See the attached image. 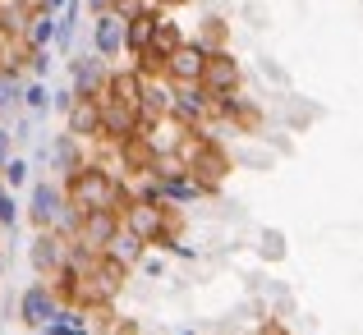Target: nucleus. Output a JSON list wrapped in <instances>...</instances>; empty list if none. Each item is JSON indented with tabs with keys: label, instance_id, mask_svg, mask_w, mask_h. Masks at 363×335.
<instances>
[{
	"label": "nucleus",
	"instance_id": "16",
	"mask_svg": "<svg viewBox=\"0 0 363 335\" xmlns=\"http://www.w3.org/2000/svg\"><path fill=\"white\" fill-rule=\"evenodd\" d=\"M116 157H120V170H124V175H143V179L152 175V166H157V152L147 147V138H143V133H133V138L116 142ZM124 175H120V179H124Z\"/></svg>",
	"mask_w": 363,
	"mask_h": 335
},
{
	"label": "nucleus",
	"instance_id": "7",
	"mask_svg": "<svg viewBox=\"0 0 363 335\" xmlns=\"http://www.w3.org/2000/svg\"><path fill=\"white\" fill-rule=\"evenodd\" d=\"M170 120H175L179 129H207V124L216 120V101L207 97L198 83H189V88H175V106H170Z\"/></svg>",
	"mask_w": 363,
	"mask_h": 335
},
{
	"label": "nucleus",
	"instance_id": "17",
	"mask_svg": "<svg viewBox=\"0 0 363 335\" xmlns=\"http://www.w3.org/2000/svg\"><path fill=\"white\" fill-rule=\"evenodd\" d=\"M216 120H230L240 133H257V124H262V110H257L253 101L244 97V92H235V97H221V101H216Z\"/></svg>",
	"mask_w": 363,
	"mask_h": 335
},
{
	"label": "nucleus",
	"instance_id": "3",
	"mask_svg": "<svg viewBox=\"0 0 363 335\" xmlns=\"http://www.w3.org/2000/svg\"><path fill=\"white\" fill-rule=\"evenodd\" d=\"M198 88H203L212 101L235 97V92L244 88V64H240V55H235L230 46H225V51H207V64H203V79H198Z\"/></svg>",
	"mask_w": 363,
	"mask_h": 335
},
{
	"label": "nucleus",
	"instance_id": "10",
	"mask_svg": "<svg viewBox=\"0 0 363 335\" xmlns=\"http://www.w3.org/2000/svg\"><path fill=\"white\" fill-rule=\"evenodd\" d=\"M65 133L79 142H101V97H74L65 110Z\"/></svg>",
	"mask_w": 363,
	"mask_h": 335
},
{
	"label": "nucleus",
	"instance_id": "1",
	"mask_svg": "<svg viewBox=\"0 0 363 335\" xmlns=\"http://www.w3.org/2000/svg\"><path fill=\"white\" fill-rule=\"evenodd\" d=\"M65 184V198H69V207H79V212H124L133 198V188L124 184L111 166H101V161H83L79 170H74L69 179H60Z\"/></svg>",
	"mask_w": 363,
	"mask_h": 335
},
{
	"label": "nucleus",
	"instance_id": "12",
	"mask_svg": "<svg viewBox=\"0 0 363 335\" xmlns=\"http://www.w3.org/2000/svg\"><path fill=\"white\" fill-rule=\"evenodd\" d=\"M92 55H101V60H120L124 55V18L120 14H92Z\"/></svg>",
	"mask_w": 363,
	"mask_h": 335
},
{
	"label": "nucleus",
	"instance_id": "32",
	"mask_svg": "<svg viewBox=\"0 0 363 335\" xmlns=\"http://www.w3.org/2000/svg\"><path fill=\"white\" fill-rule=\"evenodd\" d=\"M69 106H74V92H69V88H55V92H51V110H60V115H65Z\"/></svg>",
	"mask_w": 363,
	"mask_h": 335
},
{
	"label": "nucleus",
	"instance_id": "28",
	"mask_svg": "<svg viewBox=\"0 0 363 335\" xmlns=\"http://www.w3.org/2000/svg\"><path fill=\"white\" fill-rule=\"evenodd\" d=\"M28 74H33V79H46V74H51V51H28Z\"/></svg>",
	"mask_w": 363,
	"mask_h": 335
},
{
	"label": "nucleus",
	"instance_id": "37",
	"mask_svg": "<svg viewBox=\"0 0 363 335\" xmlns=\"http://www.w3.org/2000/svg\"><path fill=\"white\" fill-rule=\"evenodd\" d=\"M0 280H5V248H0Z\"/></svg>",
	"mask_w": 363,
	"mask_h": 335
},
{
	"label": "nucleus",
	"instance_id": "34",
	"mask_svg": "<svg viewBox=\"0 0 363 335\" xmlns=\"http://www.w3.org/2000/svg\"><path fill=\"white\" fill-rule=\"evenodd\" d=\"M179 5H189V0H152V9H161V14H175Z\"/></svg>",
	"mask_w": 363,
	"mask_h": 335
},
{
	"label": "nucleus",
	"instance_id": "2",
	"mask_svg": "<svg viewBox=\"0 0 363 335\" xmlns=\"http://www.w3.org/2000/svg\"><path fill=\"white\" fill-rule=\"evenodd\" d=\"M175 157H179V166H184L189 175L198 179V188H203L207 198L221 193V184L230 179V170H235V157H230V152H225L216 138H207L203 129H189Z\"/></svg>",
	"mask_w": 363,
	"mask_h": 335
},
{
	"label": "nucleus",
	"instance_id": "38",
	"mask_svg": "<svg viewBox=\"0 0 363 335\" xmlns=\"http://www.w3.org/2000/svg\"><path fill=\"white\" fill-rule=\"evenodd\" d=\"M106 335H120V331H106Z\"/></svg>",
	"mask_w": 363,
	"mask_h": 335
},
{
	"label": "nucleus",
	"instance_id": "31",
	"mask_svg": "<svg viewBox=\"0 0 363 335\" xmlns=\"http://www.w3.org/2000/svg\"><path fill=\"white\" fill-rule=\"evenodd\" d=\"M9 157H14V133H9V124H0V170H5Z\"/></svg>",
	"mask_w": 363,
	"mask_h": 335
},
{
	"label": "nucleus",
	"instance_id": "33",
	"mask_svg": "<svg viewBox=\"0 0 363 335\" xmlns=\"http://www.w3.org/2000/svg\"><path fill=\"white\" fill-rule=\"evenodd\" d=\"M262 253H267V257H281V253H285L281 234H267V239H262Z\"/></svg>",
	"mask_w": 363,
	"mask_h": 335
},
{
	"label": "nucleus",
	"instance_id": "27",
	"mask_svg": "<svg viewBox=\"0 0 363 335\" xmlns=\"http://www.w3.org/2000/svg\"><path fill=\"white\" fill-rule=\"evenodd\" d=\"M0 179H5V188H9V193L28 188V184H33V166H28V157H18V152H14V157L5 161V170H0Z\"/></svg>",
	"mask_w": 363,
	"mask_h": 335
},
{
	"label": "nucleus",
	"instance_id": "21",
	"mask_svg": "<svg viewBox=\"0 0 363 335\" xmlns=\"http://www.w3.org/2000/svg\"><path fill=\"white\" fill-rule=\"evenodd\" d=\"M143 253H147V244H143L138 234H129V229H124V225H120V234L111 239V248H106V257H111V262L129 266V271H133V266L143 262Z\"/></svg>",
	"mask_w": 363,
	"mask_h": 335
},
{
	"label": "nucleus",
	"instance_id": "23",
	"mask_svg": "<svg viewBox=\"0 0 363 335\" xmlns=\"http://www.w3.org/2000/svg\"><path fill=\"white\" fill-rule=\"evenodd\" d=\"M179 42H184V28H179L170 14H157V23H152V46H147V51H157V55H170Z\"/></svg>",
	"mask_w": 363,
	"mask_h": 335
},
{
	"label": "nucleus",
	"instance_id": "18",
	"mask_svg": "<svg viewBox=\"0 0 363 335\" xmlns=\"http://www.w3.org/2000/svg\"><path fill=\"white\" fill-rule=\"evenodd\" d=\"M161 9H143V14L124 18V55H143L152 46V23H157Z\"/></svg>",
	"mask_w": 363,
	"mask_h": 335
},
{
	"label": "nucleus",
	"instance_id": "4",
	"mask_svg": "<svg viewBox=\"0 0 363 335\" xmlns=\"http://www.w3.org/2000/svg\"><path fill=\"white\" fill-rule=\"evenodd\" d=\"M69 207V198H65V184L60 179H33L28 184V207H23V216H28V225L33 229H55V221H60V212Z\"/></svg>",
	"mask_w": 363,
	"mask_h": 335
},
{
	"label": "nucleus",
	"instance_id": "29",
	"mask_svg": "<svg viewBox=\"0 0 363 335\" xmlns=\"http://www.w3.org/2000/svg\"><path fill=\"white\" fill-rule=\"evenodd\" d=\"M143 9H152V0H111V14H120V18H133Z\"/></svg>",
	"mask_w": 363,
	"mask_h": 335
},
{
	"label": "nucleus",
	"instance_id": "26",
	"mask_svg": "<svg viewBox=\"0 0 363 335\" xmlns=\"http://www.w3.org/2000/svg\"><path fill=\"white\" fill-rule=\"evenodd\" d=\"M23 42H28V51H51V42H55V14H42V9H37L33 23H28V33H23Z\"/></svg>",
	"mask_w": 363,
	"mask_h": 335
},
{
	"label": "nucleus",
	"instance_id": "9",
	"mask_svg": "<svg viewBox=\"0 0 363 335\" xmlns=\"http://www.w3.org/2000/svg\"><path fill=\"white\" fill-rule=\"evenodd\" d=\"M106 74H111V64L101 60V55H92V51L69 55V92L74 97H101Z\"/></svg>",
	"mask_w": 363,
	"mask_h": 335
},
{
	"label": "nucleus",
	"instance_id": "19",
	"mask_svg": "<svg viewBox=\"0 0 363 335\" xmlns=\"http://www.w3.org/2000/svg\"><path fill=\"white\" fill-rule=\"evenodd\" d=\"M33 14H37L33 0H0V37H23Z\"/></svg>",
	"mask_w": 363,
	"mask_h": 335
},
{
	"label": "nucleus",
	"instance_id": "8",
	"mask_svg": "<svg viewBox=\"0 0 363 335\" xmlns=\"http://www.w3.org/2000/svg\"><path fill=\"white\" fill-rule=\"evenodd\" d=\"M203 64H207V51L194 42V37H184V42H179L175 51L166 55V69H161V79H166L170 88H189V83L203 79Z\"/></svg>",
	"mask_w": 363,
	"mask_h": 335
},
{
	"label": "nucleus",
	"instance_id": "14",
	"mask_svg": "<svg viewBox=\"0 0 363 335\" xmlns=\"http://www.w3.org/2000/svg\"><path fill=\"white\" fill-rule=\"evenodd\" d=\"M170 106H175V88H170L166 79H143V97H138V120H143V129H147V124L170 120Z\"/></svg>",
	"mask_w": 363,
	"mask_h": 335
},
{
	"label": "nucleus",
	"instance_id": "24",
	"mask_svg": "<svg viewBox=\"0 0 363 335\" xmlns=\"http://www.w3.org/2000/svg\"><path fill=\"white\" fill-rule=\"evenodd\" d=\"M18 97H23V74L0 69V124H9L18 115Z\"/></svg>",
	"mask_w": 363,
	"mask_h": 335
},
{
	"label": "nucleus",
	"instance_id": "6",
	"mask_svg": "<svg viewBox=\"0 0 363 335\" xmlns=\"http://www.w3.org/2000/svg\"><path fill=\"white\" fill-rule=\"evenodd\" d=\"M69 248H74V239L55 234V229H37L33 244H28V262H33V271L42 280H51V276H60L69 266Z\"/></svg>",
	"mask_w": 363,
	"mask_h": 335
},
{
	"label": "nucleus",
	"instance_id": "35",
	"mask_svg": "<svg viewBox=\"0 0 363 335\" xmlns=\"http://www.w3.org/2000/svg\"><path fill=\"white\" fill-rule=\"evenodd\" d=\"M83 9H88V14H106L111 0H83Z\"/></svg>",
	"mask_w": 363,
	"mask_h": 335
},
{
	"label": "nucleus",
	"instance_id": "25",
	"mask_svg": "<svg viewBox=\"0 0 363 335\" xmlns=\"http://www.w3.org/2000/svg\"><path fill=\"white\" fill-rule=\"evenodd\" d=\"M194 42L203 46V51H225V46H230V28H225V18L221 14H207Z\"/></svg>",
	"mask_w": 363,
	"mask_h": 335
},
{
	"label": "nucleus",
	"instance_id": "11",
	"mask_svg": "<svg viewBox=\"0 0 363 335\" xmlns=\"http://www.w3.org/2000/svg\"><path fill=\"white\" fill-rule=\"evenodd\" d=\"M116 234H120V216H116V212H83L74 244H79V248H88V253H106Z\"/></svg>",
	"mask_w": 363,
	"mask_h": 335
},
{
	"label": "nucleus",
	"instance_id": "22",
	"mask_svg": "<svg viewBox=\"0 0 363 335\" xmlns=\"http://www.w3.org/2000/svg\"><path fill=\"white\" fill-rule=\"evenodd\" d=\"M18 110L33 115V120H42V115L51 110V88H46V79H23V97H18Z\"/></svg>",
	"mask_w": 363,
	"mask_h": 335
},
{
	"label": "nucleus",
	"instance_id": "15",
	"mask_svg": "<svg viewBox=\"0 0 363 335\" xmlns=\"http://www.w3.org/2000/svg\"><path fill=\"white\" fill-rule=\"evenodd\" d=\"M42 157L55 166V175H51V179H69L74 170L88 161V142H79V138H69V133H60L51 147H42Z\"/></svg>",
	"mask_w": 363,
	"mask_h": 335
},
{
	"label": "nucleus",
	"instance_id": "36",
	"mask_svg": "<svg viewBox=\"0 0 363 335\" xmlns=\"http://www.w3.org/2000/svg\"><path fill=\"white\" fill-rule=\"evenodd\" d=\"M5 198H9V188H5V179H0V207H5Z\"/></svg>",
	"mask_w": 363,
	"mask_h": 335
},
{
	"label": "nucleus",
	"instance_id": "39",
	"mask_svg": "<svg viewBox=\"0 0 363 335\" xmlns=\"http://www.w3.org/2000/svg\"><path fill=\"white\" fill-rule=\"evenodd\" d=\"M184 335H194V331H184Z\"/></svg>",
	"mask_w": 363,
	"mask_h": 335
},
{
	"label": "nucleus",
	"instance_id": "13",
	"mask_svg": "<svg viewBox=\"0 0 363 335\" xmlns=\"http://www.w3.org/2000/svg\"><path fill=\"white\" fill-rule=\"evenodd\" d=\"M133 133H143V120H138V110L101 97V142H111V147H116V142L133 138Z\"/></svg>",
	"mask_w": 363,
	"mask_h": 335
},
{
	"label": "nucleus",
	"instance_id": "20",
	"mask_svg": "<svg viewBox=\"0 0 363 335\" xmlns=\"http://www.w3.org/2000/svg\"><path fill=\"white\" fill-rule=\"evenodd\" d=\"M79 18H83V0H69V5L55 14V42H51V51H60V55H69V51H74V37H79Z\"/></svg>",
	"mask_w": 363,
	"mask_h": 335
},
{
	"label": "nucleus",
	"instance_id": "5",
	"mask_svg": "<svg viewBox=\"0 0 363 335\" xmlns=\"http://www.w3.org/2000/svg\"><path fill=\"white\" fill-rule=\"evenodd\" d=\"M60 308H65V303H60V294L51 290V280L23 285V290H18V299H14V312H18V322H23L28 331H42Z\"/></svg>",
	"mask_w": 363,
	"mask_h": 335
},
{
	"label": "nucleus",
	"instance_id": "30",
	"mask_svg": "<svg viewBox=\"0 0 363 335\" xmlns=\"http://www.w3.org/2000/svg\"><path fill=\"white\" fill-rule=\"evenodd\" d=\"M14 225H18V198L9 193L5 207H0V229H14Z\"/></svg>",
	"mask_w": 363,
	"mask_h": 335
}]
</instances>
